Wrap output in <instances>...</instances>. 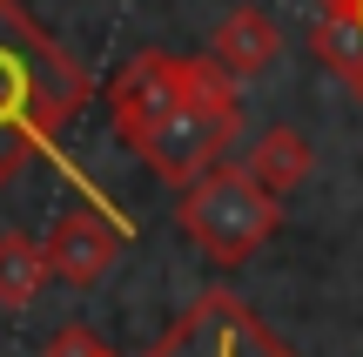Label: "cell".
I'll return each instance as SVG.
<instances>
[{
    "mask_svg": "<svg viewBox=\"0 0 363 357\" xmlns=\"http://www.w3.org/2000/svg\"><path fill=\"white\" fill-rule=\"evenodd\" d=\"M242 169L256 175V182L269 189L276 202H283L289 189H303V182H310V169H316V148H310V135H303V128H289V121H276V128H262L256 142H249Z\"/></svg>",
    "mask_w": 363,
    "mask_h": 357,
    "instance_id": "8",
    "label": "cell"
},
{
    "mask_svg": "<svg viewBox=\"0 0 363 357\" xmlns=\"http://www.w3.org/2000/svg\"><path fill=\"white\" fill-rule=\"evenodd\" d=\"M310 54L330 75H343L350 88H363V27H357V13H323L310 27Z\"/></svg>",
    "mask_w": 363,
    "mask_h": 357,
    "instance_id": "10",
    "label": "cell"
},
{
    "mask_svg": "<svg viewBox=\"0 0 363 357\" xmlns=\"http://www.w3.org/2000/svg\"><path fill=\"white\" fill-rule=\"evenodd\" d=\"M88 67L54 48L21 0H0V189L40 155H54L61 128L88 108Z\"/></svg>",
    "mask_w": 363,
    "mask_h": 357,
    "instance_id": "1",
    "label": "cell"
},
{
    "mask_svg": "<svg viewBox=\"0 0 363 357\" xmlns=\"http://www.w3.org/2000/svg\"><path fill=\"white\" fill-rule=\"evenodd\" d=\"M189 88H195V61L189 54L142 48L135 61H121V75L108 81V115H115V128L128 135L135 155L189 108Z\"/></svg>",
    "mask_w": 363,
    "mask_h": 357,
    "instance_id": "5",
    "label": "cell"
},
{
    "mask_svg": "<svg viewBox=\"0 0 363 357\" xmlns=\"http://www.w3.org/2000/svg\"><path fill=\"white\" fill-rule=\"evenodd\" d=\"M276 54H283V21H276L269 7H229L216 21V34H208V61H216L235 88H242L249 75H262V67H276Z\"/></svg>",
    "mask_w": 363,
    "mask_h": 357,
    "instance_id": "7",
    "label": "cell"
},
{
    "mask_svg": "<svg viewBox=\"0 0 363 357\" xmlns=\"http://www.w3.org/2000/svg\"><path fill=\"white\" fill-rule=\"evenodd\" d=\"M323 13H357V0H316Z\"/></svg>",
    "mask_w": 363,
    "mask_h": 357,
    "instance_id": "12",
    "label": "cell"
},
{
    "mask_svg": "<svg viewBox=\"0 0 363 357\" xmlns=\"http://www.w3.org/2000/svg\"><path fill=\"white\" fill-rule=\"evenodd\" d=\"M142 357H296L235 290H202Z\"/></svg>",
    "mask_w": 363,
    "mask_h": 357,
    "instance_id": "4",
    "label": "cell"
},
{
    "mask_svg": "<svg viewBox=\"0 0 363 357\" xmlns=\"http://www.w3.org/2000/svg\"><path fill=\"white\" fill-rule=\"evenodd\" d=\"M48 357H121V351H108L88 324H61V331L48 337Z\"/></svg>",
    "mask_w": 363,
    "mask_h": 357,
    "instance_id": "11",
    "label": "cell"
},
{
    "mask_svg": "<svg viewBox=\"0 0 363 357\" xmlns=\"http://www.w3.org/2000/svg\"><path fill=\"white\" fill-rule=\"evenodd\" d=\"M128 236H135L128 216H115L101 196H81V202H67V209L54 216V229H48L40 243H48L54 283H67V290H94V283L121 263Z\"/></svg>",
    "mask_w": 363,
    "mask_h": 357,
    "instance_id": "6",
    "label": "cell"
},
{
    "mask_svg": "<svg viewBox=\"0 0 363 357\" xmlns=\"http://www.w3.org/2000/svg\"><path fill=\"white\" fill-rule=\"evenodd\" d=\"M357 27H363V0H357Z\"/></svg>",
    "mask_w": 363,
    "mask_h": 357,
    "instance_id": "13",
    "label": "cell"
},
{
    "mask_svg": "<svg viewBox=\"0 0 363 357\" xmlns=\"http://www.w3.org/2000/svg\"><path fill=\"white\" fill-rule=\"evenodd\" d=\"M48 283H54L48 243H40V236H21V229H7V236H0V310L40 304V290H48Z\"/></svg>",
    "mask_w": 363,
    "mask_h": 357,
    "instance_id": "9",
    "label": "cell"
},
{
    "mask_svg": "<svg viewBox=\"0 0 363 357\" xmlns=\"http://www.w3.org/2000/svg\"><path fill=\"white\" fill-rule=\"evenodd\" d=\"M175 223L216 270H242L262 243L283 229V202L242 169V162H216L208 175H195L175 202Z\"/></svg>",
    "mask_w": 363,
    "mask_h": 357,
    "instance_id": "2",
    "label": "cell"
},
{
    "mask_svg": "<svg viewBox=\"0 0 363 357\" xmlns=\"http://www.w3.org/2000/svg\"><path fill=\"white\" fill-rule=\"evenodd\" d=\"M357 94H363V88H357Z\"/></svg>",
    "mask_w": 363,
    "mask_h": 357,
    "instance_id": "14",
    "label": "cell"
},
{
    "mask_svg": "<svg viewBox=\"0 0 363 357\" xmlns=\"http://www.w3.org/2000/svg\"><path fill=\"white\" fill-rule=\"evenodd\" d=\"M189 61H195L189 108L142 148V162L162 175V182H175V189H189L195 175H208L216 162H229L235 135H242V88H235L208 54H189Z\"/></svg>",
    "mask_w": 363,
    "mask_h": 357,
    "instance_id": "3",
    "label": "cell"
}]
</instances>
